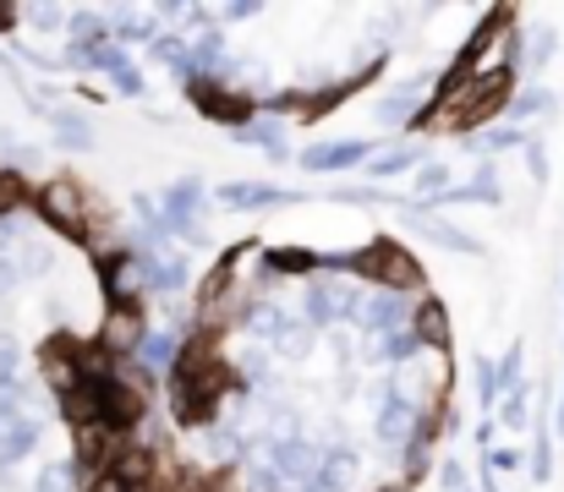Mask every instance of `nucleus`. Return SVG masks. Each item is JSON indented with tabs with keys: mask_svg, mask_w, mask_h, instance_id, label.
Segmentation results:
<instances>
[{
	"mask_svg": "<svg viewBox=\"0 0 564 492\" xmlns=\"http://www.w3.org/2000/svg\"><path fill=\"white\" fill-rule=\"evenodd\" d=\"M33 219L50 225V230H61V236L77 241V247H94V230H99V197H88L83 181L55 175L50 186L33 192Z\"/></svg>",
	"mask_w": 564,
	"mask_h": 492,
	"instance_id": "1",
	"label": "nucleus"
},
{
	"mask_svg": "<svg viewBox=\"0 0 564 492\" xmlns=\"http://www.w3.org/2000/svg\"><path fill=\"white\" fill-rule=\"evenodd\" d=\"M160 214H165V236L171 241H182V247H208V225H203V214H208V181L187 170L182 181H171L165 192H160Z\"/></svg>",
	"mask_w": 564,
	"mask_h": 492,
	"instance_id": "2",
	"label": "nucleus"
},
{
	"mask_svg": "<svg viewBox=\"0 0 564 492\" xmlns=\"http://www.w3.org/2000/svg\"><path fill=\"white\" fill-rule=\"evenodd\" d=\"M416 307H422V296L362 285V291H351V296H346V324L362 328V334H373V339H383V334H394V328L416 324Z\"/></svg>",
	"mask_w": 564,
	"mask_h": 492,
	"instance_id": "3",
	"label": "nucleus"
},
{
	"mask_svg": "<svg viewBox=\"0 0 564 492\" xmlns=\"http://www.w3.org/2000/svg\"><path fill=\"white\" fill-rule=\"evenodd\" d=\"M378 154L373 138H329V143H307L296 164L307 175H340V170H368V160Z\"/></svg>",
	"mask_w": 564,
	"mask_h": 492,
	"instance_id": "4",
	"label": "nucleus"
},
{
	"mask_svg": "<svg viewBox=\"0 0 564 492\" xmlns=\"http://www.w3.org/2000/svg\"><path fill=\"white\" fill-rule=\"evenodd\" d=\"M324 455H329V449H318L307 433H285V438H269V444H263V460H269L285 482H296V488L318 477Z\"/></svg>",
	"mask_w": 564,
	"mask_h": 492,
	"instance_id": "5",
	"label": "nucleus"
},
{
	"mask_svg": "<svg viewBox=\"0 0 564 492\" xmlns=\"http://www.w3.org/2000/svg\"><path fill=\"white\" fill-rule=\"evenodd\" d=\"M422 416H427V411H422L411 394H400V383H394V389H383V400H378V427H373L378 444H383L389 455H400V449L416 438Z\"/></svg>",
	"mask_w": 564,
	"mask_h": 492,
	"instance_id": "6",
	"label": "nucleus"
},
{
	"mask_svg": "<svg viewBox=\"0 0 564 492\" xmlns=\"http://www.w3.org/2000/svg\"><path fill=\"white\" fill-rule=\"evenodd\" d=\"M422 241H433V247H444V252H460V258H482V241L471 236V230H460L455 219H444L438 208H422V203H411L405 214H400Z\"/></svg>",
	"mask_w": 564,
	"mask_h": 492,
	"instance_id": "7",
	"label": "nucleus"
},
{
	"mask_svg": "<svg viewBox=\"0 0 564 492\" xmlns=\"http://www.w3.org/2000/svg\"><path fill=\"white\" fill-rule=\"evenodd\" d=\"M427 94H433V77H416V83H394L389 94H378L373 121L383 132H400V127H416L422 110H427Z\"/></svg>",
	"mask_w": 564,
	"mask_h": 492,
	"instance_id": "8",
	"label": "nucleus"
},
{
	"mask_svg": "<svg viewBox=\"0 0 564 492\" xmlns=\"http://www.w3.org/2000/svg\"><path fill=\"white\" fill-rule=\"evenodd\" d=\"M214 197H219L225 208H241V214H252V208H296V203H307V192H296V186H274V181H225Z\"/></svg>",
	"mask_w": 564,
	"mask_h": 492,
	"instance_id": "9",
	"label": "nucleus"
},
{
	"mask_svg": "<svg viewBox=\"0 0 564 492\" xmlns=\"http://www.w3.org/2000/svg\"><path fill=\"white\" fill-rule=\"evenodd\" d=\"M346 285L340 280H329V274H318V280H307L302 285V324L313 328H335V324H346Z\"/></svg>",
	"mask_w": 564,
	"mask_h": 492,
	"instance_id": "10",
	"label": "nucleus"
},
{
	"mask_svg": "<svg viewBox=\"0 0 564 492\" xmlns=\"http://www.w3.org/2000/svg\"><path fill=\"white\" fill-rule=\"evenodd\" d=\"M160 33H165V22H160L154 11H132V6H110V39H116V44H121L127 55H132L138 44L149 50V44H154Z\"/></svg>",
	"mask_w": 564,
	"mask_h": 492,
	"instance_id": "11",
	"label": "nucleus"
},
{
	"mask_svg": "<svg viewBox=\"0 0 564 492\" xmlns=\"http://www.w3.org/2000/svg\"><path fill=\"white\" fill-rule=\"evenodd\" d=\"M422 164H427V143H400V138H394V143H383L373 160H368L362 175H368V181H400V175H416Z\"/></svg>",
	"mask_w": 564,
	"mask_h": 492,
	"instance_id": "12",
	"label": "nucleus"
},
{
	"mask_svg": "<svg viewBox=\"0 0 564 492\" xmlns=\"http://www.w3.org/2000/svg\"><path fill=\"white\" fill-rule=\"evenodd\" d=\"M444 203H488V208H499V203H505V186H499V164L482 160L477 170H471V175H466V181H455V186H449V192H444V197H438L433 208H444Z\"/></svg>",
	"mask_w": 564,
	"mask_h": 492,
	"instance_id": "13",
	"label": "nucleus"
},
{
	"mask_svg": "<svg viewBox=\"0 0 564 492\" xmlns=\"http://www.w3.org/2000/svg\"><path fill=\"white\" fill-rule=\"evenodd\" d=\"M225 138H230V143H241V149H258L269 164L291 160V138H285V127H280V121H263V116H258V121H247V127H230Z\"/></svg>",
	"mask_w": 564,
	"mask_h": 492,
	"instance_id": "14",
	"label": "nucleus"
},
{
	"mask_svg": "<svg viewBox=\"0 0 564 492\" xmlns=\"http://www.w3.org/2000/svg\"><path fill=\"white\" fill-rule=\"evenodd\" d=\"M50 143L61 149V154H94V127H88V116L83 110H66V105H50Z\"/></svg>",
	"mask_w": 564,
	"mask_h": 492,
	"instance_id": "15",
	"label": "nucleus"
},
{
	"mask_svg": "<svg viewBox=\"0 0 564 492\" xmlns=\"http://www.w3.org/2000/svg\"><path fill=\"white\" fill-rule=\"evenodd\" d=\"M357 477H362V455H357V449H329L324 466H318V477L302 482L296 492H351Z\"/></svg>",
	"mask_w": 564,
	"mask_h": 492,
	"instance_id": "16",
	"label": "nucleus"
},
{
	"mask_svg": "<svg viewBox=\"0 0 564 492\" xmlns=\"http://www.w3.org/2000/svg\"><path fill=\"white\" fill-rule=\"evenodd\" d=\"M39 444H44V427H39V416H33V411H22V416L0 422V466H17V460H28Z\"/></svg>",
	"mask_w": 564,
	"mask_h": 492,
	"instance_id": "17",
	"label": "nucleus"
},
{
	"mask_svg": "<svg viewBox=\"0 0 564 492\" xmlns=\"http://www.w3.org/2000/svg\"><path fill=\"white\" fill-rule=\"evenodd\" d=\"M527 143H532V132L527 127H482V132H471V138H460V149L466 154H477V160H499V154H527Z\"/></svg>",
	"mask_w": 564,
	"mask_h": 492,
	"instance_id": "18",
	"label": "nucleus"
},
{
	"mask_svg": "<svg viewBox=\"0 0 564 492\" xmlns=\"http://www.w3.org/2000/svg\"><path fill=\"white\" fill-rule=\"evenodd\" d=\"M433 345L422 339V328L411 324V328H394V334H383L373 345V361H383V367H411L416 356H427Z\"/></svg>",
	"mask_w": 564,
	"mask_h": 492,
	"instance_id": "19",
	"label": "nucleus"
},
{
	"mask_svg": "<svg viewBox=\"0 0 564 492\" xmlns=\"http://www.w3.org/2000/svg\"><path fill=\"white\" fill-rule=\"evenodd\" d=\"M554 110H560V94H554V88H543V83H521L505 116H510V127H527V121L554 116Z\"/></svg>",
	"mask_w": 564,
	"mask_h": 492,
	"instance_id": "20",
	"label": "nucleus"
},
{
	"mask_svg": "<svg viewBox=\"0 0 564 492\" xmlns=\"http://www.w3.org/2000/svg\"><path fill=\"white\" fill-rule=\"evenodd\" d=\"M471 394H477V405H482V416H494L499 405H505V378H499V361L494 356H471Z\"/></svg>",
	"mask_w": 564,
	"mask_h": 492,
	"instance_id": "21",
	"label": "nucleus"
},
{
	"mask_svg": "<svg viewBox=\"0 0 564 492\" xmlns=\"http://www.w3.org/2000/svg\"><path fill=\"white\" fill-rule=\"evenodd\" d=\"M110 39V11H94V6H72V22H66V44H105Z\"/></svg>",
	"mask_w": 564,
	"mask_h": 492,
	"instance_id": "22",
	"label": "nucleus"
},
{
	"mask_svg": "<svg viewBox=\"0 0 564 492\" xmlns=\"http://www.w3.org/2000/svg\"><path fill=\"white\" fill-rule=\"evenodd\" d=\"M532 482H554V422H532V455H527Z\"/></svg>",
	"mask_w": 564,
	"mask_h": 492,
	"instance_id": "23",
	"label": "nucleus"
},
{
	"mask_svg": "<svg viewBox=\"0 0 564 492\" xmlns=\"http://www.w3.org/2000/svg\"><path fill=\"white\" fill-rule=\"evenodd\" d=\"M494 422H499V427H510V433H527V427H532V383L510 389V394H505V405L494 411Z\"/></svg>",
	"mask_w": 564,
	"mask_h": 492,
	"instance_id": "24",
	"label": "nucleus"
},
{
	"mask_svg": "<svg viewBox=\"0 0 564 492\" xmlns=\"http://www.w3.org/2000/svg\"><path fill=\"white\" fill-rule=\"evenodd\" d=\"M33 492H88V482H83V471L72 460H55V466H44L33 477Z\"/></svg>",
	"mask_w": 564,
	"mask_h": 492,
	"instance_id": "25",
	"label": "nucleus"
},
{
	"mask_svg": "<svg viewBox=\"0 0 564 492\" xmlns=\"http://www.w3.org/2000/svg\"><path fill=\"white\" fill-rule=\"evenodd\" d=\"M192 285V263L182 252H165V263H160V285H154V296H182Z\"/></svg>",
	"mask_w": 564,
	"mask_h": 492,
	"instance_id": "26",
	"label": "nucleus"
},
{
	"mask_svg": "<svg viewBox=\"0 0 564 492\" xmlns=\"http://www.w3.org/2000/svg\"><path fill=\"white\" fill-rule=\"evenodd\" d=\"M285 488H291V482H285L269 460H247V466H241V492H285Z\"/></svg>",
	"mask_w": 564,
	"mask_h": 492,
	"instance_id": "27",
	"label": "nucleus"
},
{
	"mask_svg": "<svg viewBox=\"0 0 564 492\" xmlns=\"http://www.w3.org/2000/svg\"><path fill=\"white\" fill-rule=\"evenodd\" d=\"M22 208H33L28 175H17V170H0V214H22Z\"/></svg>",
	"mask_w": 564,
	"mask_h": 492,
	"instance_id": "28",
	"label": "nucleus"
},
{
	"mask_svg": "<svg viewBox=\"0 0 564 492\" xmlns=\"http://www.w3.org/2000/svg\"><path fill=\"white\" fill-rule=\"evenodd\" d=\"M17 269H22V280H44L50 269H55V258H50V247H39V241H22L17 252Z\"/></svg>",
	"mask_w": 564,
	"mask_h": 492,
	"instance_id": "29",
	"label": "nucleus"
},
{
	"mask_svg": "<svg viewBox=\"0 0 564 492\" xmlns=\"http://www.w3.org/2000/svg\"><path fill=\"white\" fill-rule=\"evenodd\" d=\"M554 55H560V33H554V28H538V33H532V44H527V72L538 77Z\"/></svg>",
	"mask_w": 564,
	"mask_h": 492,
	"instance_id": "30",
	"label": "nucleus"
},
{
	"mask_svg": "<svg viewBox=\"0 0 564 492\" xmlns=\"http://www.w3.org/2000/svg\"><path fill=\"white\" fill-rule=\"evenodd\" d=\"M17 17H22L28 28H39V33H55V28H66V22H72V11H66V6H22Z\"/></svg>",
	"mask_w": 564,
	"mask_h": 492,
	"instance_id": "31",
	"label": "nucleus"
},
{
	"mask_svg": "<svg viewBox=\"0 0 564 492\" xmlns=\"http://www.w3.org/2000/svg\"><path fill=\"white\" fill-rule=\"evenodd\" d=\"M521 367H527V350H521V345H510V350L499 356V378H505V394L527 383V372H521Z\"/></svg>",
	"mask_w": 564,
	"mask_h": 492,
	"instance_id": "32",
	"label": "nucleus"
},
{
	"mask_svg": "<svg viewBox=\"0 0 564 492\" xmlns=\"http://www.w3.org/2000/svg\"><path fill=\"white\" fill-rule=\"evenodd\" d=\"M482 466H488V471L499 477V471H521V466H527V455H521L516 444H494V449L482 455Z\"/></svg>",
	"mask_w": 564,
	"mask_h": 492,
	"instance_id": "33",
	"label": "nucleus"
},
{
	"mask_svg": "<svg viewBox=\"0 0 564 492\" xmlns=\"http://www.w3.org/2000/svg\"><path fill=\"white\" fill-rule=\"evenodd\" d=\"M110 88H116L121 99H143V88H149V83H143V66H138V61H132V66H121V72L110 77Z\"/></svg>",
	"mask_w": 564,
	"mask_h": 492,
	"instance_id": "34",
	"label": "nucleus"
},
{
	"mask_svg": "<svg viewBox=\"0 0 564 492\" xmlns=\"http://www.w3.org/2000/svg\"><path fill=\"white\" fill-rule=\"evenodd\" d=\"M22 372V339L17 334H0V383H11Z\"/></svg>",
	"mask_w": 564,
	"mask_h": 492,
	"instance_id": "35",
	"label": "nucleus"
},
{
	"mask_svg": "<svg viewBox=\"0 0 564 492\" xmlns=\"http://www.w3.org/2000/svg\"><path fill=\"white\" fill-rule=\"evenodd\" d=\"M433 477H438V492H471V482H466V466H460L455 455H444V466H438Z\"/></svg>",
	"mask_w": 564,
	"mask_h": 492,
	"instance_id": "36",
	"label": "nucleus"
},
{
	"mask_svg": "<svg viewBox=\"0 0 564 492\" xmlns=\"http://www.w3.org/2000/svg\"><path fill=\"white\" fill-rule=\"evenodd\" d=\"M527 170H532V181H538V186H549V149H543V138H532V143H527Z\"/></svg>",
	"mask_w": 564,
	"mask_h": 492,
	"instance_id": "37",
	"label": "nucleus"
},
{
	"mask_svg": "<svg viewBox=\"0 0 564 492\" xmlns=\"http://www.w3.org/2000/svg\"><path fill=\"white\" fill-rule=\"evenodd\" d=\"M17 285H22V269H17V258H0V302H6Z\"/></svg>",
	"mask_w": 564,
	"mask_h": 492,
	"instance_id": "38",
	"label": "nucleus"
},
{
	"mask_svg": "<svg viewBox=\"0 0 564 492\" xmlns=\"http://www.w3.org/2000/svg\"><path fill=\"white\" fill-rule=\"evenodd\" d=\"M258 11H263V6H247V0H236V6H225V11H219V22H252Z\"/></svg>",
	"mask_w": 564,
	"mask_h": 492,
	"instance_id": "39",
	"label": "nucleus"
},
{
	"mask_svg": "<svg viewBox=\"0 0 564 492\" xmlns=\"http://www.w3.org/2000/svg\"><path fill=\"white\" fill-rule=\"evenodd\" d=\"M471 438H477V449H482V455H488V449H494V444H499V422H494V416H488V422H482V427H477V433H471Z\"/></svg>",
	"mask_w": 564,
	"mask_h": 492,
	"instance_id": "40",
	"label": "nucleus"
},
{
	"mask_svg": "<svg viewBox=\"0 0 564 492\" xmlns=\"http://www.w3.org/2000/svg\"><path fill=\"white\" fill-rule=\"evenodd\" d=\"M554 438H564V389H560V405H554Z\"/></svg>",
	"mask_w": 564,
	"mask_h": 492,
	"instance_id": "41",
	"label": "nucleus"
},
{
	"mask_svg": "<svg viewBox=\"0 0 564 492\" xmlns=\"http://www.w3.org/2000/svg\"><path fill=\"white\" fill-rule=\"evenodd\" d=\"M378 492H411V488H405V482H383Z\"/></svg>",
	"mask_w": 564,
	"mask_h": 492,
	"instance_id": "42",
	"label": "nucleus"
}]
</instances>
